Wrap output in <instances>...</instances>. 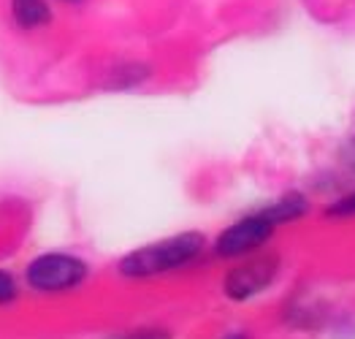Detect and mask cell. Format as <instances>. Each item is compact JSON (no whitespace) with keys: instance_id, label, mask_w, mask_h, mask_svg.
I'll return each mask as SVG.
<instances>
[{"instance_id":"3","label":"cell","mask_w":355,"mask_h":339,"mask_svg":"<svg viewBox=\"0 0 355 339\" xmlns=\"http://www.w3.org/2000/svg\"><path fill=\"white\" fill-rule=\"evenodd\" d=\"M277 255H261V258H250L244 263H239L236 269H231V275L225 277V293L234 302H247L250 296L261 293L263 288L271 285V279L277 275Z\"/></svg>"},{"instance_id":"6","label":"cell","mask_w":355,"mask_h":339,"mask_svg":"<svg viewBox=\"0 0 355 339\" xmlns=\"http://www.w3.org/2000/svg\"><path fill=\"white\" fill-rule=\"evenodd\" d=\"M11 8L22 28H35V25H44L52 19L49 6L44 0H11Z\"/></svg>"},{"instance_id":"9","label":"cell","mask_w":355,"mask_h":339,"mask_svg":"<svg viewBox=\"0 0 355 339\" xmlns=\"http://www.w3.org/2000/svg\"><path fill=\"white\" fill-rule=\"evenodd\" d=\"M125 339H171V334L163 331V329H139L136 334H130Z\"/></svg>"},{"instance_id":"2","label":"cell","mask_w":355,"mask_h":339,"mask_svg":"<svg viewBox=\"0 0 355 339\" xmlns=\"http://www.w3.org/2000/svg\"><path fill=\"white\" fill-rule=\"evenodd\" d=\"M85 277H87V263L82 258L65 255V252L38 255L25 269V279H28L30 288L44 290V293H58V290L76 288Z\"/></svg>"},{"instance_id":"8","label":"cell","mask_w":355,"mask_h":339,"mask_svg":"<svg viewBox=\"0 0 355 339\" xmlns=\"http://www.w3.org/2000/svg\"><path fill=\"white\" fill-rule=\"evenodd\" d=\"M328 215H355V193H350V195H345L342 201H336L331 209H328Z\"/></svg>"},{"instance_id":"4","label":"cell","mask_w":355,"mask_h":339,"mask_svg":"<svg viewBox=\"0 0 355 339\" xmlns=\"http://www.w3.org/2000/svg\"><path fill=\"white\" fill-rule=\"evenodd\" d=\"M271 231H274V225L261 212L244 217V220H239V223H234L231 228H225L220 234L217 255H225V258L228 255H244V252H250L255 247L266 245Z\"/></svg>"},{"instance_id":"5","label":"cell","mask_w":355,"mask_h":339,"mask_svg":"<svg viewBox=\"0 0 355 339\" xmlns=\"http://www.w3.org/2000/svg\"><path fill=\"white\" fill-rule=\"evenodd\" d=\"M306 201H304V195H298V193H291V195H285V198H279L277 204H271L268 209H263L261 215L266 217L271 225H277V223H285V220H296L306 212Z\"/></svg>"},{"instance_id":"7","label":"cell","mask_w":355,"mask_h":339,"mask_svg":"<svg viewBox=\"0 0 355 339\" xmlns=\"http://www.w3.org/2000/svg\"><path fill=\"white\" fill-rule=\"evenodd\" d=\"M19 288H17V279L11 277L8 272H0V307L3 304H11L17 299Z\"/></svg>"},{"instance_id":"10","label":"cell","mask_w":355,"mask_h":339,"mask_svg":"<svg viewBox=\"0 0 355 339\" xmlns=\"http://www.w3.org/2000/svg\"><path fill=\"white\" fill-rule=\"evenodd\" d=\"M345 160H347V163H353V166H355V139L350 141V144H347V150H345Z\"/></svg>"},{"instance_id":"1","label":"cell","mask_w":355,"mask_h":339,"mask_svg":"<svg viewBox=\"0 0 355 339\" xmlns=\"http://www.w3.org/2000/svg\"><path fill=\"white\" fill-rule=\"evenodd\" d=\"M204 245H207V239L198 231H187V234H179L171 239H163L157 245H147L119 261V275L141 279L171 272L177 266L190 263L204 250Z\"/></svg>"}]
</instances>
